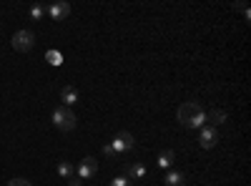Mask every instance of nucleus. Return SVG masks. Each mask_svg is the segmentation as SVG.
Masks as SVG:
<instances>
[{"label": "nucleus", "instance_id": "obj_1", "mask_svg": "<svg viewBox=\"0 0 251 186\" xmlns=\"http://www.w3.org/2000/svg\"><path fill=\"white\" fill-rule=\"evenodd\" d=\"M176 118H179L186 128H201L206 126V118H203V108L199 101H186L179 106V111H176Z\"/></svg>", "mask_w": 251, "mask_h": 186}, {"label": "nucleus", "instance_id": "obj_2", "mask_svg": "<svg viewBox=\"0 0 251 186\" xmlns=\"http://www.w3.org/2000/svg\"><path fill=\"white\" fill-rule=\"evenodd\" d=\"M53 123H55V128H61V131H73L78 118H76V113H73L70 108L58 106V108H53Z\"/></svg>", "mask_w": 251, "mask_h": 186}, {"label": "nucleus", "instance_id": "obj_3", "mask_svg": "<svg viewBox=\"0 0 251 186\" xmlns=\"http://www.w3.org/2000/svg\"><path fill=\"white\" fill-rule=\"evenodd\" d=\"M111 151L113 153H128V151H134L136 149V138L131 136L128 131H121V134H116L113 141H111Z\"/></svg>", "mask_w": 251, "mask_h": 186}, {"label": "nucleus", "instance_id": "obj_4", "mask_svg": "<svg viewBox=\"0 0 251 186\" xmlns=\"http://www.w3.org/2000/svg\"><path fill=\"white\" fill-rule=\"evenodd\" d=\"M33 46H35V35L31 31H16V35H13V48L18 53H28Z\"/></svg>", "mask_w": 251, "mask_h": 186}, {"label": "nucleus", "instance_id": "obj_5", "mask_svg": "<svg viewBox=\"0 0 251 186\" xmlns=\"http://www.w3.org/2000/svg\"><path fill=\"white\" fill-rule=\"evenodd\" d=\"M96 171H98V161H96V156H85V159L81 161V166H78V179H81V181L93 179V176H96Z\"/></svg>", "mask_w": 251, "mask_h": 186}, {"label": "nucleus", "instance_id": "obj_6", "mask_svg": "<svg viewBox=\"0 0 251 186\" xmlns=\"http://www.w3.org/2000/svg\"><path fill=\"white\" fill-rule=\"evenodd\" d=\"M216 141H218L216 128H211V126H203V128H201V136H199V144H201V149H214V146H216Z\"/></svg>", "mask_w": 251, "mask_h": 186}, {"label": "nucleus", "instance_id": "obj_7", "mask_svg": "<svg viewBox=\"0 0 251 186\" xmlns=\"http://www.w3.org/2000/svg\"><path fill=\"white\" fill-rule=\"evenodd\" d=\"M46 13H48V16H50L53 20H66V18L70 16V5L61 0V3H53V5H48V8H46Z\"/></svg>", "mask_w": 251, "mask_h": 186}, {"label": "nucleus", "instance_id": "obj_8", "mask_svg": "<svg viewBox=\"0 0 251 186\" xmlns=\"http://www.w3.org/2000/svg\"><path fill=\"white\" fill-rule=\"evenodd\" d=\"M143 176H146V166L143 164H138V161L136 164H131V161L126 164V179L136 181V179H143Z\"/></svg>", "mask_w": 251, "mask_h": 186}, {"label": "nucleus", "instance_id": "obj_9", "mask_svg": "<svg viewBox=\"0 0 251 186\" xmlns=\"http://www.w3.org/2000/svg\"><path fill=\"white\" fill-rule=\"evenodd\" d=\"M203 118L209 121L211 128H216V126H221V123L226 121V113L221 111V108H214V111H209V113H203Z\"/></svg>", "mask_w": 251, "mask_h": 186}, {"label": "nucleus", "instance_id": "obj_10", "mask_svg": "<svg viewBox=\"0 0 251 186\" xmlns=\"http://www.w3.org/2000/svg\"><path fill=\"white\" fill-rule=\"evenodd\" d=\"M61 101L66 103V108H70L73 103H78V91L73 88V85H66V88L61 91Z\"/></svg>", "mask_w": 251, "mask_h": 186}, {"label": "nucleus", "instance_id": "obj_11", "mask_svg": "<svg viewBox=\"0 0 251 186\" xmlns=\"http://www.w3.org/2000/svg\"><path fill=\"white\" fill-rule=\"evenodd\" d=\"M173 161H176V151H171V149L161 151V153H158V159H156V164H158L161 169H168Z\"/></svg>", "mask_w": 251, "mask_h": 186}, {"label": "nucleus", "instance_id": "obj_12", "mask_svg": "<svg viewBox=\"0 0 251 186\" xmlns=\"http://www.w3.org/2000/svg\"><path fill=\"white\" fill-rule=\"evenodd\" d=\"M58 174H61V176L68 181V179L76 176V166H73L70 161H61V164H58Z\"/></svg>", "mask_w": 251, "mask_h": 186}, {"label": "nucleus", "instance_id": "obj_13", "mask_svg": "<svg viewBox=\"0 0 251 186\" xmlns=\"http://www.w3.org/2000/svg\"><path fill=\"white\" fill-rule=\"evenodd\" d=\"M184 184H186V179L181 171H168L166 174V186H184Z\"/></svg>", "mask_w": 251, "mask_h": 186}, {"label": "nucleus", "instance_id": "obj_14", "mask_svg": "<svg viewBox=\"0 0 251 186\" xmlns=\"http://www.w3.org/2000/svg\"><path fill=\"white\" fill-rule=\"evenodd\" d=\"M46 61H48L50 66H61V63H63V55L58 53V51H48V53H46Z\"/></svg>", "mask_w": 251, "mask_h": 186}, {"label": "nucleus", "instance_id": "obj_15", "mask_svg": "<svg viewBox=\"0 0 251 186\" xmlns=\"http://www.w3.org/2000/svg\"><path fill=\"white\" fill-rule=\"evenodd\" d=\"M43 16H46V8H43V5H33V8H31V18H33V20H40Z\"/></svg>", "mask_w": 251, "mask_h": 186}, {"label": "nucleus", "instance_id": "obj_16", "mask_svg": "<svg viewBox=\"0 0 251 186\" xmlns=\"http://www.w3.org/2000/svg\"><path fill=\"white\" fill-rule=\"evenodd\" d=\"M108 186H131V179H126V176H116Z\"/></svg>", "mask_w": 251, "mask_h": 186}, {"label": "nucleus", "instance_id": "obj_17", "mask_svg": "<svg viewBox=\"0 0 251 186\" xmlns=\"http://www.w3.org/2000/svg\"><path fill=\"white\" fill-rule=\"evenodd\" d=\"M8 186H33L28 179H13V181H8Z\"/></svg>", "mask_w": 251, "mask_h": 186}, {"label": "nucleus", "instance_id": "obj_18", "mask_svg": "<svg viewBox=\"0 0 251 186\" xmlns=\"http://www.w3.org/2000/svg\"><path fill=\"white\" fill-rule=\"evenodd\" d=\"M81 184H83V181L78 179V174H76V176H73V179H68V186H81Z\"/></svg>", "mask_w": 251, "mask_h": 186}]
</instances>
